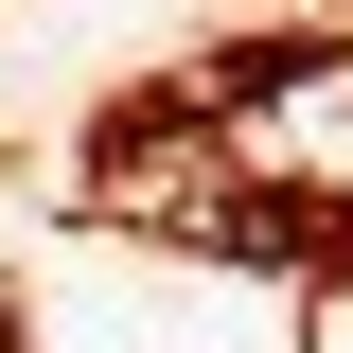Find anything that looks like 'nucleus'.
Segmentation results:
<instances>
[{
    "label": "nucleus",
    "mask_w": 353,
    "mask_h": 353,
    "mask_svg": "<svg viewBox=\"0 0 353 353\" xmlns=\"http://www.w3.org/2000/svg\"><path fill=\"white\" fill-rule=\"evenodd\" d=\"M194 124L230 141V176L353 212V36H265L248 71H212V88H194Z\"/></svg>",
    "instance_id": "f257e3e1"
}]
</instances>
